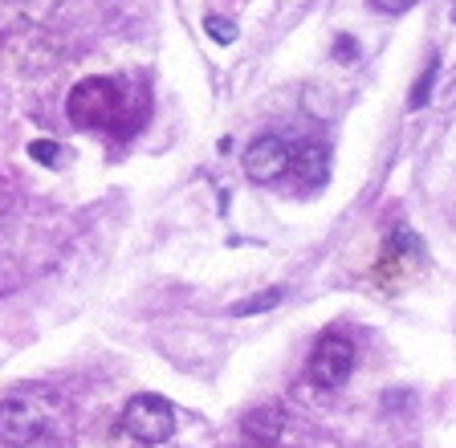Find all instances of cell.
<instances>
[{
    "label": "cell",
    "mask_w": 456,
    "mask_h": 448,
    "mask_svg": "<svg viewBox=\"0 0 456 448\" xmlns=\"http://www.w3.org/2000/svg\"><path fill=\"white\" fill-rule=\"evenodd\" d=\"M66 110L86 131H106L114 139H126L139 126L142 98H134V90L126 86L123 77H82L69 90Z\"/></svg>",
    "instance_id": "1"
},
{
    "label": "cell",
    "mask_w": 456,
    "mask_h": 448,
    "mask_svg": "<svg viewBox=\"0 0 456 448\" xmlns=\"http://www.w3.org/2000/svg\"><path fill=\"white\" fill-rule=\"evenodd\" d=\"M245 172L256 183H273L289 172V143L281 134H256L245 151Z\"/></svg>",
    "instance_id": "5"
},
{
    "label": "cell",
    "mask_w": 456,
    "mask_h": 448,
    "mask_svg": "<svg viewBox=\"0 0 456 448\" xmlns=\"http://www.w3.org/2000/svg\"><path fill=\"white\" fill-rule=\"evenodd\" d=\"M208 33L220 41V45H228V41H237V25H232V20L224 25L220 17H208Z\"/></svg>",
    "instance_id": "11"
},
{
    "label": "cell",
    "mask_w": 456,
    "mask_h": 448,
    "mask_svg": "<svg viewBox=\"0 0 456 448\" xmlns=\"http://www.w3.org/2000/svg\"><path fill=\"white\" fill-rule=\"evenodd\" d=\"M416 0H375V9L379 12H408Z\"/></svg>",
    "instance_id": "13"
},
{
    "label": "cell",
    "mask_w": 456,
    "mask_h": 448,
    "mask_svg": "<svg viewBox=\"0 0 456 448\" xmlns=\"http://www.w3.org/2000/svg\"><path fill=\"white\" fill-rule=\"evenodd\" d=\"M436 74H440V53H432L428 58V66H424V74L416 77V86H411V98H408V106L411 110H419V106H428V98H432V82H436Z\"/></svg>",
    "instance_id": "9"
},
{
    "label": "cell",
    "mask_w": 456,
    "mask_h": 448,
    "mask_svg": "<svg viewBox=\"0 0 456 448\" xmlns=\"http://www.w3.org/2000/svg\"><path fill=\"white\" fill-rule=\"evenodd\" d=\"M28 155L41 163H57V143H49V139H37V143L28 147Z\"/></svg>",
    "instance_id": "12"
},
{
    "label": "cell",
    "mask_w": 456,
    "mask_h": 448,
    "mask_svg": "<svg viewBox=\"0 0 456 448\" xmlns=\"http://www.w3.org/2000/svg\"><path fill=\"white\" fill-rule=\"evenodd\" d=\"M416 261H419V240L411 237L408 229L391 232V237L383 240L379 265H375V277H379V286H391V281L408 273V265H416Z\"/></svg>",
    "instance_id": "6"
},
{
    "label": "cell",
    "mask_w": 456,
    "mask_h": 448,
    "mask_svg": "<svg viewBox=\"0 0 456 448\" xmlns=\"http://www.w3.org/2000/svg\"><path fill=\"white\" fill-rule=\"evenodd\" d=\"M53 419V400L45 391H20L0 403V440L9 448H28Z\"/></svg>",
    "instance_id": "3"
},
{
    "label": "cell",
    "mask_w": 456,
    "mask_h": 448,
    "mask_svg": "<svg viewBox=\"0 0 456 448\" xmlns=\"http://www.w3.org/2000/svg\"><path fill=\"white\" fill-rule=\"evenodd\" d=\"M175 432V411L163 395H151L142 391L134 400H126V408L118 411L110 428V440L114 448H155Z\"/></svg>",
    "instance_id": "2"
},
{
    "label": "cell",
    "mask_w": 456,
    "mask_h": 448,
    "mask_svg": "<svg viewBox=\"0 0 456 448\" xmlns=\"http://www.w3.org/2000/svg\"><path fill=\"white\" fill-rule=\"evenodd\" d=\"M281 428H285V411L277 408V403H269V408L253 411V416L245 419V432H248V436H256V444H261V440H265V444H273V440L281 436Z\"/></svg>",
    "instance_id": "8"
},
{
    "label": "cell",
    "mask_w": 456,
    "mask_h": 448,
    "mask_svg": "<svg viewBox=\"0 0 456 448\" xmlns=\"http://www.w3.org/2000/svg\"><path fill=\"white\" fill-rule=\"evenodd\" d=\"M289 172L297 175V180H305L310 188H318V183L326 180V172H330V155H326L322 143H297L289 147Z\"/></svg>",
    "instance_id": "7"
},
{
    "label": "cell",
    "mask_w": 456,
    "mask_h": 448,
    "mask_svg": "<svg viewBox=\"0 0 456 448\" xmlns=\"http://www.w3.org/2000/svg\"><path fill=\"white\" fill-rule=\"evenodd\" d=\"M351 371H354V343L338 330L322 334L310 354V379L318 387H342L351 379Z\"/></svg>",
    "instance_id": "4"
},
{
    "label": "cell",
    "mask_w": 456,
    "mask_h": 448,
    "mask_svg": "<svg viewBox=\"0 0 456 448\" xmlns=\"http://www.w3.org/2000/svg\"><path fill=\"white\" fill-rule=\"evenodd\" d=\"M281 289H265V294H256V297H248V302H237V305H232V314H237V318H245V314H261V310H273V305L277 302H281Z\"/></svg>",
    "instance_id": "10"
},
{
    "label": "cell",
    "mask_w": 456,
    "mask_h": 448,
    "mask_svg": "<svg viewBox=\"0 0 456 448\" xmlns=\"http://www.w3.org/2000/svg\"><path fill=\"white\" fill-rule=\"evenodd\" d=\"M334 58H338V61H354V41H351V37H338V49H334Z\"/></svg>",
    "instance_id": "14"
}]
</instances>
